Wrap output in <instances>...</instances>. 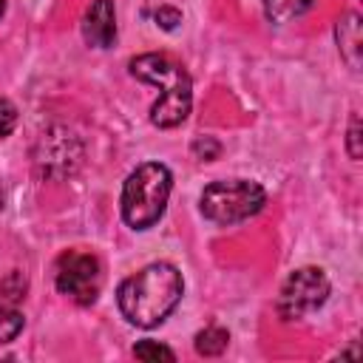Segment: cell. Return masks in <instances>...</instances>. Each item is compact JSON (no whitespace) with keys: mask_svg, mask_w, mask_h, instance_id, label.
Listing matches in <instances>:
<instances>
[{"mask_svg":"<svg viewBox=\"0 0 363 363\" xmlns=\"http://www.w3.org/2000/svg\"><path fill=\"white\" fill-rule=\"evenodd\" d=\"M156 23L164 28V31H173L179 23H182V14L176 11V9H170V6H162V9H156Z\"/></svg>","mask_w":363,"mask_h":363,"instance_id":"16","label":"cell"},{"mask_svg":"<svg viewBox=\"0 0 363 363\" xmlns=\"http://www.w3.org/2000/svg\"><path fill=\"white\" fill-rule=\"evenodd\" d=\"M133 354H136L139 360H147V363H156V360H176V354H173L167 346L156 343V340H142V343H136V346H133Z\"/></svg>","mask_w":363,"mask_h":363,"instance_id":"12","label":"cell"},{"mask_svg":"<svg viewBox=\"0 0 363 363\" xmlns=\"http://www.w3.org/2000/svg\"><path fill=\"white\" fill-rule=\"evenodd\" d=\"M193 153H196V159H201V162H213V159H218L221 145H218L213 136H204V139H196V142H193Z\"/></svg>","mask_w":363,"mask_h":363,"instance_id":"13","label":"cell"},{"mask_svg":"<svg viewBox=\"0 0 363 363\" xmlns=\"http://www.w3.org/2000/svg\"><path fill=\"white\" fill-rule=\"evenodd\" d=\"M130 74L162 88L159 99L150 108V122L156 128H176L187 119L193 105V82L176 60H170L167 54H142L130 60Z\"/></svg>","mask_w":363,"mask_h":363,"instance_id":"2","label":"cell"},{"mask_svg":"<svg viewBox=\"0 0 363 363\" xmlns=\"http://www.w3.org/2000/svg\"><path fill=\"white\" fill-rule=\"evenodd\" d=\"M0 210H3V187H0Z\"/></svg>","mask_w":363,"mask_h":363,"instance_id":"18","label":"cell"},{"mask_svg":"<svg viewBox=\"0 0 363 363\" xmlns=\"http://www.w3.org/2000/svg\"><path fill=\"white\" fill-rule=\"evenodd\" d=\"M182 292H184L182 272L167 261H156L139 269L136 275L125 278L116 292V301L128 323L150 329L159 326L176 309Z\"/></svg>","mask_w":363,"mask_h":363,"instance_id":"1","label":"cell"},{"mask_svg":"<svg viewBox=\"0 0 363 363\" xmlns=\"http://www.w3.org/2000/svg\"><path fill=\"white\" fill-rule=\"evenodd\" d=\"M335 37H337V48H340V57L346 60V65L352 68V71H357L360 68V17L354 14V11H349V14H343L340 20H337V26H335Z\"/></svg>","mask_w":363,"mask_h":363,"instance_id":"9","label":"cell"},{"mask_svg":"<svg viewBox=\"0 0 363 363\" xmlns=\"http://www.w3.org/2000/svg\"><path fill=\"white\" fill-rule=\"evenodd\" d=\"M346 150L349 156L357 162L360 159V119L357 113H352V122H349V136H346Z\"/></svg>","mask_w":363,"mask_h":363,"instance_id":"15","label":"cell"},{"mask_svg":"<svg viewBox=\"0 0 363 363\" xmlns=\"http://www.w3.org/2000/svg\"><path fill=\"white\" fill-rule=\"evenodd\" d=\"M267 201V193L258 182L250 179H221L204 187L201 213L216 224H238L255 216Z\"/></svg>","mask_w":363,"mask_h":363,"instance_id":"4","label":"cell"},{"mask_svg":"<svg viewBox=\"0 0 363 363\" xmlns=\"http://www.w3.org/2000/svg\"><path fill=\"white\" fill-rule=\"evenodd\" d=\"M57 289L62 295H68L71 301L88 306L96 301L99 289H102V267L96 261V255H88V252H62L60 261H57Z\"/></svg>","mask_w":363,"mask_h":363,"instance_id":"6","label":"cell"},{"mask_svg":"<svg viewBox=\"0 0 363 363\" xmlns=\"http://www.w3.org/2000/svg\"><path fill=\"white\" fill-rule=\"evenodd\" d=\"M26 289H28V278L20 269L9 272L0 281V343H11L26 326V318L20 312Z\"/></svg>","mask_w":363,"mask_h":363,"instance_id":"7","label":"cell"},{"mask_svg":"<svg viewBox=\"0 0 363 363\" xmlns=\"http://www.w3.org/2000/svg\"><path fill=\"white\" fill-rule=\"evenodd\" d=\"M82 37L94 48H111L116 40V11L113 0H94L82 20Z\"/></svg>","mask_w":363,"mask_h":363,"instance_id":"8","label":"cell"},{"mask_svg":"<svg viewBox=\"0 0 363 363\" xmlns=\"http://www.w3.org/2000/svg\"><path fill=\"white\" fill-rule=\"evenodd\" d=\"M227 340H230L227 329H221V326H207V329H201V332L196 335V352L204 354V357L221 354V352L227 349Z\"/></svg>","mask_w":363,"mask_h":363,"instance_id":"11","label":"cell"},{"mask_svg":"<svg viewBox=\"0 0 363 363\" xmlns=\"http://www.w3.org/2000/svg\"><path fill=\"white\" fill-rule=\"evenodd\" d=\"M173 187V176L164 164L159 162H145L139 164L122 187V218L128 227L133 230H147L153 227L164 207H167V196Z\"/></svg>","mask_w":363,"mask_h":363,"instance_id":"3","label":"cell"},{"mask_svg":"<svg viewBox=\"0 0 363 363\" xmlns=\"http://www.w3.org/2000/svg\"><path fill=\"white\" fill-rule=\"evenodd\" d=\"M14 125H17V108L9 99H0V139L9 136Z\"/></svg>","mask_w":363,"mask_h":363,"instance_id":"14","label":"cell"},{"mask_svg":"<svg viewBox=\"0 0 363 363\" xmlns=\"http://www.w3.org/2000/svg\"><path fill=\"white\" fill-rule=\"evenodd\" d=\"M3 11H6V0H0V17H3Z\"/></svg>","mask_w":363,"mask_h":363,"instance_id":"17","label":"cell"},{"mask_svg":"<svg viewBox=\"0 0 363 363\" xmlns=\"http://www.w3.org/2000/svg\"><path fill=\"white\" fill-rule=\"evenodd\" d=\"M329 298V278L318 267H301L295 269L278 295V315L284 320H298L315 309H320Z\"/></svg>","mask_w":363,"mask_h":363,"instance_id":"5","label":"cell"},{"mask_svg":"<svg viewBox=\"0 0 363 363\" xmlns=\"http://www.w3.org/2000/svg\"><path fill=\"white\" fill-rule=\"evenodd\" d=\"M312 0H264V14L269 23H289L292 17L303 14Z\"/></svg>","mask_w":363,"mask_h":363,"instance_id":"10","label":"cell"}]
</instances>
